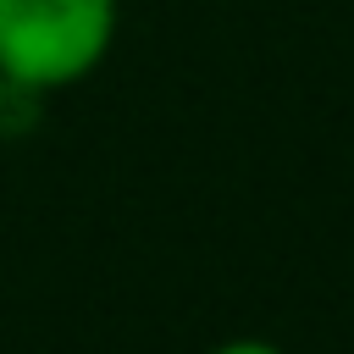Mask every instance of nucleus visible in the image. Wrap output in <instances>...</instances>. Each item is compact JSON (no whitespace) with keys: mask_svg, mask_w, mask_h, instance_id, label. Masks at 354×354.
I'll use <instances>...</instances> for the list:
<instances>
[{"mask_svg":"<svg viewBox=\"0 0 354 354\" xmlns=\"http://www.w3.org/2000/svg\"><path fill=\"white\" fill-rule=\"evenodd\" d=\"M116 39V0H0V83H83Z\"/></svg>","mask_w":354,"mask_h":354,"instance_id":"1","label":"nucleus"},{"mask_svg":"<svg viewBox=\"0 0 354 354\" xmlns=\"http://www.w3.org/2000/svg\"><path fill=\"white\" fill-rule=\"evenodd\" d=\"M210 354H288V348H277V343H266V337H227V343H216Z\"/></svg>","mask_w":354,"mask_h":354,"instance_id":"2","label":"nucleus"}]
</instances>
